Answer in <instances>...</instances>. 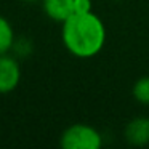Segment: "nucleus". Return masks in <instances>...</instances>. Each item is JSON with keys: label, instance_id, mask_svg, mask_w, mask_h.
<instances>
[{"label": "nucleus", "instance_id": "1", "mask_svg": "<svg viewBox=\"0 0 149 149\" xmlns=\"http://www.w3.org/2000/svg\"><path fill=\"white\" fill-rule=\"evenodd\" d=\"M63 43L71 55L91 58L103 50L106 42V27L98 15L74 13L61 24Z\"/></svg>", "mask_w": 149, "mask_h": 149}, {"label": "nucleus", "instance_id": "2", "mask_svg": "<svg viewBox=\"0 0 149 149\" xmlns=\"http://www.w3.org/2000/svg\"><path fill=\"white\" fill-rule=\"evenodd\" d=\"M59 144L63 149H100L103 146V136L95 127L75 123L63 132Z\"/></svg>", "mask_w": 149, "mask_h": 149}, {"label": "nucleus", "instance_id": "3", "mask_svg": "<svg viewBox=\"0 0 149 149\" xmlns=\"http://www.w3.org/2000/svg\"><path fill=\"white\" fill-rule=\"evenodd\" d=\"M21 66L16 56L5 53L0 55V93H10L19 85Z\"/></svg>", "mask_w": 149, "mask_h": 149}, {"label": "nucleus", "instance_id": "4", "mask_svg": "<svg viewBox=\"0 0 149 149\" xmlns=\"http://www.w3.org/2000/svg\"><path fill=\"white\" fill-rule=\"evenodd\" d=\"M125 138L132 146H146L149 144V119L148 117H136L130 120L125 127Z\"/></svg>", "mask_w": 149, "mask_h": 149}, {"label": "nucleus", "instance_id": "5", "mask_svg": "<svg viewBox=\"0 0 149 149\" xmlns=\"http://www.w3.org/2000/svg\"><path fill=\"white\" fill-rule=\"evenodd\" d=\"M43 13L55 23H64L74 15V0H42Z\"/></svg>", "mask_w": 149, "mask_h": 149}, {"label": "nucleus", "instance_id": "6", "mask_svg": "<svg viewBox=\"0 0 149 149\" xmlns=\"http://www.w3.org/2000/svg\"><path fill=\"white\" fill-rule=\"evenodd\" d=\"M15 42V32L10 21L0 15V55L11 52V47Z\"/></svg>", "mask_w": 149, "mask_h": 149}, {"label": "nucleus", "instance_id": "7", "mask_svg": "<svg viewBox=\"0 0 149 149\" xmlns=\"http://www.w3.org/2000/svg\"><path fill=\"white\" fill-rule=\"evenodd\" d=\"M133 98L141 104H149V77H141L132 88Z\"/></svg>", "mask_w": 149, "mask_h": 149}, {"label": "nucleus", "instance_id": "8", "mask_svg": "<svg viewBox=\"0 0 149 149\" xmlns=\"http://www.w3.org/2000/svg\"><path fill=\"white\" fill-rule=\"evenodd\" d=\"M34 47H32V42H31L29 39H26V37H21V39H15L13 42V47H11V52L15 53V56L19 59L23 58H27V56L32 53Z\"/></svg>", "mask_w": 149, "mask_h": 149}, {"label": "nucleus", "instance_id": "9", "mask_svg": "<svg viewBox=\"0 0 149 149\" xmlns=\"http://www.w3.org/2000/svg\"><path fill=\"white\" fill-rule=\"evenodd\" d=\"M91 8V0H74V13H90Z\"/></svg>", "mask_w": 149, "mask_h": 149}, {"label": "nucleus", "instance_id": "10", "mask_svg": "<svg viewBox=\"0 0 149 149\" xmlns=\"http://www.w3.org/2000/svg\"><path fill=\"white\" fill-rule=\"evenodd\" d=\"M27 2H37V0H27Z\"/></svg>", "mask_w": 149, "mask_h": 149}]
</instances>
